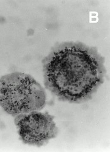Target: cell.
<instances>
[{
	"mask_svg": "<svg viewBox=\"0 0 110 152\" xmlns=\"http://www.w3.org/2000/svg\"><path fill=\"white\" fill-rule=\"evenodd\" d=\"M43 64L46 87L63 101L89 100L103 81V58L81 45L62 46L44 59Z\"/></svg>",
	"mask_w": 110,
	"mask_h": 152,
	"instance_id": "cell-1",
	"label": "cell"
},
{
	"mask_svg": "<svg viewBox=\"0 0 110 152\" xmlns=\"http://www.w3.org/2000/svg\"><path fill=\"white\" fill-rule=\"evenodd\" d=\"M14 123L20 140L30 145L42 147L58 134L54 117L48 112L34 111L18 115Z\"/></svg>",
	"mask_w": 110,
	"mask_h": 152,
	"instance_id": "cell-3",
	"label": "cell"
},
{
	"mask_svg": "<svg viewBox=\"0 0 110 152\" xmlns=\"http://www.w3.org/2000/svg\"><path fill=\"white\" fill-rule=\"evenodd\" d=\"M46 103L45 91L31 76L14 72L0 78V106L13 117L40 111Z\"/></svg>",
	"mask_w": 110,
	"mask_h": 152,
	"instance_id": "cell-2",
	"label": "cell"
}]
</instances>
